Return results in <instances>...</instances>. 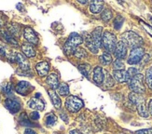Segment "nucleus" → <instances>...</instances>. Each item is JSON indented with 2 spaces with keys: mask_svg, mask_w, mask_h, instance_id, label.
<instances>
[{
  "mask_svg": "<svg viewBox=\"0 0 152 134\" xmlns=\"http://www.w3.org/2000/svg\"><path fill=\"white\" fill-rule=\"evenodd\" d=\"M121 41L127 47H130L132 50L140 48L143 45L142 37L133 31H128V32L123 33L121 36Z\"/></svg>",
  "mask_w": 152,
  "mask_h": 134,
  "instance_id": "obj_1",
  "label": "nucleus"
},
{
  "mask_svg": "<svg viewBox=\"0 0 152 134\" xmlns=\"http://www.w3.org/2000/svg\"><path fill=\"white\" fill-rule=\"evenodd\" d=\"M83 42V38L78 35L77 33H72L69 36L67 41L65 42L64 47V50L66 53L67 55L74 54L76 50L78 48L79 45H81Z\"/></svg>",
  "mask_w": 152,
  "mask_h": 134,
  "instance_id": "obj_2",
  "label": "nucleus"
},
{
  "mask_svg": "<svg viewBox=\"0 0 152 134\" xmlns=\"http://www.w3.org/2000/svg\"><path fill=\"white\" fill-rule=\"evenodd\" d=\"M129 83V88L130 90L134 92L138 93V94H142L145 92V85H144V76L142 74L138 73L134 77L130 79Z\"/></svg>",
  "mask_w": 152,
  "mask_h": 134,
  "instance_id": "obj_3",
  "label": "nucleus"
},
{
  "mask_svg": "<svg viewBox=\"0 0 152 134\" xmlns=\"http://www.w3.org/2000/svg\"><path fill=\"white\" fill-rule=\"evenodd\" d=\"M102 44L104 49L107 52H114L117 45V38L114 34H112L109 31H105L103 34L102 37Z\"/></svg>",
  "mask_w": 152,
  "mask_h": 134,
  "instance_id": "obj_4",
  "label": "nucleus"
},
{
  "mask_svg": "<svg viewBox=\"0 0 152 134\" xmlns=\"http://www.w3.org/2000/svg\"><path fill=\"white\" fill-rule=\"evenodd\" d=\"M65 107L71 113H77L83 107V102L77 96L71 95L65 100Z\"/></svg>",
  "mask_w": 152,
  "mask_h": 134,
  "instance_id": "obj_5",
  "label": "nucleus"
},
{
  "mask_svg": "<svg viewBox=\"0 0 152 134\" xmlns=\"http://www.w3.org/2000/svg\"><path fill=\"white\" fill-rule=\"evenodd\" d=\"M145 56V50L140 47V48H136V49H134L132 50L131 52H130V55H129V58H128V63L131 64V65H134V64H137L139 63L143 57Z\"/></svg>",
  "mask_w": 152,
  "mask_h": 134,
  "instance_id": "obj_6",
  "label": "nucleus"
},
{
  "mask_svg": "<svg viewBox=\"0 0 152 134\" xmlns=\"http://www.w3.org/2000/svg\"><path fill=\"white\" fill-rule=\"evenodd\" d=\"M5 106H6V108L12 114L18 113L22 107L21 102H20L18 99H16L15 97H11V98L7 99L5 100Z\"/></svg>",
  "mask_w": 152,
  "mask_h": 134,
  "instance_id": "obj_7",
  "label": "nucleus"
},
{
  "mask_svg": "<svg viewBox=\"0 0 152 134\" xmlns=\"http://www.w3.org/2000/svg\"><path fill=\"white\" fill-rule=\"evenodd\" d=\"M23 36H24V39L29 44L37 45L38 43V37L37 36L36 32L30 27H26L23 30Z\"/></svg>",
  "mask_w": 152,
  "mask_h": 134,
  "instance_id": "obj_8",
  "label": "nucleus"
},
{
  "mask_svg": "<svg viewBox=\"0 0 152 134\" xmlns=\"http://www.w3.org/2000/svg\"><path fill=\"white\" fill-rule=\"evenodd\" d=\"M33 90L32 85L27 81H20L16 86V92H18L21 95H27L29 92Z\"/></svg>",
  "mask_w": 152,
  "mask_h": 134,
  "instance_id": "obj_9",
  "label": "nucleus"
},
{
  "mask_svg": "<svg viewBox=\"0 0 152 134\" xmlns=\"http://www.w3.org/2000/svg\"><path fill=\"white\" fill-rule=\"evenodd\" d=\"M114 53H115V56L117 57V59H120V60L124 59L127 55V46L121 40V41H118L117 43Z\"/></svg>",
  "mask_w": 152,
  "mask_h": 134,
  "instance_id": "obj_10",
  "label": "nucleus"
},
{
  "mask_svg": "<svg viewBox=\"0 0 152 134\" xmlns=\"http://www.w3.org/2000/svg\"><path fill=\"white\" fill-rule=\"evenodd\" d=\"M28 107L31 109H34L37 111H43L45 108V103L41 99L37 98V97H33L30 99V100L27 103Z\"/></svg>",
  "mask_w": 152,
  "mask_h": 134,
  "instance_id": "obj_11",
  "label": "nucleus"
},
{
  "mask_svg": "<svg viewBox=\"0 0 152 134\" xmlns=\"http://www.w3.org/2000/svg\"><path fill=\"white\" fill-rule=\"evenodd\" d=\"M113 77L118 83H124L130 81V76L128 75V72L125 70H114Z\"/></svg>",
  "mask_w": 152,
  "mask_h": 134,
  "instance_id": "obj_12",
  "label": "nucleus"
},
{
  "mask_svg": "<svg viewBox=\"0 0 152 134\" xmlns=\"http://www.w3.org/2000/svg\"><path fill=\"white\" fill-rule=\"evenodd\" d=\"M136 108H137V112H138V115L142 117H149V113L148 110L147 108V105H146V100H145L143 97L138 100L136 103Z\"/></svg>",
  "mask_w": 152,
  "mask_h": 134,
  "instance_id": "obj_13",
  "label": "nucleus"
},
{
  "mask_svg": "<svg viewBox=\"0 0 152 134\" xmlns=\"http://www.w3.org/2000/svg\"><path fill=\"white\" fill-rule=\"evenodd\" d=\"M84 41H85V44H86V47L89 49V50L92 53H98V50H99V48L96 46L95 42L94 41V39L91 37V35L90 34H86L84 33Z\"/></svg>",
  "mask_w": 152,
  "mask_h": 134,
  "instance_id": "obj_14",
  "label": "nucleus"
},
{
  "mask_svg": "<svg viewBox=\"0 0 152 134\" xmlns=\"http://www.w3.org/2000/svg\"><path fill=\"white\" fill-rule=\"evenodd\" d=\"M92 79L97 84L100 85L104 82V71L103 70L102 67L97 66L94 70V74H92Z\"/></svg>",
  "mask_w": 152,
  "mask_h": 134,
  "instance_id": "obj_15",
  "label": "nucleus"
},
{
  "mask_svg": "<svg viewBox=\"0 0 152 134\" xmlns=\"http://www.w3.org/2000/svg\"><path fill=\"white\" fill-rule=\"evenodd\" d=\"M16 62L19 65V67L23 71H27L30 68V63L27 61V58H26L22 53H17L16 56Z\"/></svg>",
  "mask_w": 152,
  "mask_h": 134,
  "instance_id": "obj_16",
  "label": "nucleus"
},
{
  "mask_svg": "<svg viewBox=\"0 0 152 134\" xmlns=\"http://www.w3.org/2000/svg\"><path fill=\"white\" fill-rule=\"evenodd\" d=\"M36 70L38 74V76H48L49 71H50V63L48 62H41L38 63L36 65Z\"/></svg>",
  "mask_w": 152,
  "mask_h": 134,
  "instance_id": "obj_17",
  "label": "nucleus"
},
{
  "mask_svg": "<svg viewBox=\"0 0 152 134\" xmlns=\"http://www.w3.org/2000/svg\"><path fill=\"white\" fill-rule=\"evenodd\" d=\"M46 82H47V84L50 86V88L53 90H57L59 85H60V83H59V77L54 73H52L48 76L47 79H46Z\"/></svg>",
  "mask_w": 152,
  "mask_h": 134,
  "instance_id": "obj_18",
  "label": "nucleus"
},
{
  "mask_svg": "<svg viewBox=\"0 0 152 134\" xmlns=\"http://www.w3.org/2000/svg\"><path fill=\"white\" fill-rule=\"evenodd\" d=\"M102 31H103V27L98 26V27H96L94 30V32L91 33V37L98 48H100L102 46Z\"/></svg>",
  "mask_w": 152,
  "mask_h": 134,
  "instance_id": "obj_19",
  "label": "nucleus"
},
{
  "mask_svg": "<svg viewBox=\"0 0 152 134\" xmlns=\"http://www.w3.org/2000/svg\"><path fill=\"white\" fill-rule=\"evenodd\" d=\"M22 50L24 53V56L27 58H33L36 56V50L32 44L24 43L22 46Z\"/></svg>",
  "mask_w": 152,
  "mask_h": 134,
  "instance_id": "obj_20",
  "label": "nucleus"
},
{
  "mask_svg": "<svg viewBox=\"0 0 152 134\" xmlns=\"http://www.w3.org/2000/svg\"><path fill=\"white\" fill-rule=\"evenodd\" d=\"M103 7H104V2L100 1V0H94V1H91L90 2V10L91 13H100L103 10Z\"/></svg>",
  "mask_w": 152,
  "mask_h": 134,
  "instance_id": "obj_21",
  "label": "nucleus"
},
{
  "mask_svg": "<svg viewBox=\"0 0 152 134\" xmlns=\"http://www.w3.org/2000/svg\"><path fill=\"white\" fill-rule=\"evenodd\" d=\"M0 36H1V38L4 40L5 42L9 43V44H10L12 46H15V47L18 46V42L15 40V38H13L12 35H10L9 32L0 31Z\"/></svg>",
  "mask_w": 152,
  "mask_h": 134,
  "instance_id": "obj_22",
  "label": "nucleus"
},
{
  "mask_svg": "<svg viewBox=\"0 0 152 134\" xmlns=\"http://www.w3.org/2000/svg\"><path fill=\"white\" fill-rule=\"evenodd\" d=\"M48 93H49L50 98L51 100L52 104H53L56 108H60L62 105V102H61V99L59 98L57 92L53 90H48Z\"/></svg>",
  "mask_w": 152,
  "mask_h": 134,
  "instance_id": "obj_23",
  "label": "nucleus"
},
{
  "mask_svg": "<svg viewBox=\"0 0 152 134\" xmlns=\"http://www.w3.org/2000/svg\"><path fill=\"white\" fill-rule=\"evenodd\" d=\"M77 68H78V71L80 72L86 78H88V79L90 78V75L91 72V67L90 64H88V63L79 64Z\"/></svg>",
  "mask_w": 152,
  "mask_h": 134,
  "instance_id": "obj_24",
  "label": "nucleus"
},
{
  "mask_svg": "<svg viewBox=\"0 0 152 134\" xmlns=\"http://www.w3.org/2000/svg\"><path fill=\"white\" fill-rule=\"evenodd\" d=\"M57 122V117L53 113H50L49 115L46 116L45 117V124L47 127H52L54 126Z\"/></svg>",
  "mask_w": 152,
  "mask_h": 134,
  "instance_id": "obj_25",
  "label": "nucleus"
},
{
  "mask_svg": "<svg viewBox=\"0 0 152 134\" xmlns=\"http://www.w3.org/2000/svg\"><path fill=\"white\" fill-rule=\"evenodd\" d=\"M58 93L61 96H67L69 94V87L66 83H61L57 89Z\"/></svg>",
  "mask_w": 152,
  "mask_h": 134,
  "instance_id": "obj_26",
  "label": "nucleus"
},
{
  "mask_svg": "<svg viewBox=\"0 0 152 134\" xmlns=\"http://www.w3.org/2000/svg\"><path fill=\"white\" fill-rule=\"evenodd\" d=\"M99 61H100V63L104 65H108L112 63V57L109 53L104 52L99 57Z\"/></svg>",
  "mask_w": 152,
  "mask_h": 134,
  "instance_id": "obj_27",
  "label": "nucleus"
},
{
  "mask_svg": "<svg viewBox=\"0 0 152 134\" xmlns=\"http://www.w3.org/2000/svg\"><path fill=\"white\" fill-rule=\"evenodd\" d=\"M104 84L107 85V88H112L114 85H115V81H114V79H113V76H110L109 74L107 72V71H104Z\"/></svg>",
  "mask_w": 152,
  "mask_h": 134,
  "instance_id": "obj_28",
  "label": "nucleus"
},
{
  "mask_svg": "<svg viewBox=\"0 0 152 134\" xmlns=\"http://www.w3.org/2000/svg\"><path fill=\"white\" fill-rule=\"evenodd\" d=\"M12 86L10 83H6L3 85L2 87V92L4 93V94H6L7 96H8V98H11L12 96Z\"/></svg>",
  "mask_w": 152,
  "mask_h": 134,
  "instance_id": "obj_29",
  "label": "nucleus"
},
{
  "mask_svg": "<svg viewBox=\"0 0 152 134\" xmlns=\"http://www.w3.org/2000/svg\"><path fill=\"white\" fill-rule=\"evenodd\" d=\"M112 16H113V13H112V10L109 9H104L102 11L101 14V18L103 21L104 22H108L110 19H112Z\"/></svg>",
  "mask_w": 152,
  "mask_h": 134,
  "instance_id": "obj_30",
  "label": "nucleus"
},
{
  "mask_svg": "<svg viewBox=\"0 0 152 134\" xmlns=\"http://www.w3.org/2000/svg\"><path fill=\"white\" fill-rule=\"evenodd\" d=\"M20 26L16 23H11L10 25V29H9V33L10 35L14 36H20Z\"/></svg>",
  "mask_w": 152,
  "mask_h": 134,
  "instance_id": "obj_31",
  "label": "nucleus"
},
{
  "mask_svg": "<svg viewBox=\"0 0 152 134\" xmlns=\"http://www.w3.org/2000/svg\"><path fill=\"white\" fill-rule=\"evenodd\" d=\"M146 84L150 90H152V66L146 72Z\"/></svg>",
  "mask_w": 152,
  "mask_h": 134,
  "instance_id": "obj_32",
  "label": "nucleus"
},
{
  "mask_svg": "<svg viewBox=\"0 0 152 134\" xmlns=\"http://www.w3.org/2000/svg\"><path fill=\"white\" fill-rule=\"evenodd\" d=\"M112 66H113V69L114 70H124V67L125 64L120 59H116L115 61L112 63Z\"/></svg>",
  "mask_w": 152,
  "mask_h": 134,
  "instance_id": "obj_33",
  "label": "nucleus"
},
{
  "mask_svg": "<svg viewBox=\"0 0 152 134\" xmlns=\"http://www.w3.org/2000/svg\"><path fill=\"white\" fill-rule=\"evenodd\" d=\"M123 22H124V19H123L122 16H121V15L117 16V18L115 19V21H114V28L117 29V30H120L121 28Z\"/></svg>",
  "mask_w": 152,
  "mask_h": 134,
  "instance_id": "obj_34",
  "label": "nucleus"
},
{
  "mask_svg": "<svg viewBox=\"0 0 152 134\" xmlns=\"http://www.w3.org/2000/svg\"><path fill=\"white\" fill-rule=\"evenodd\" d=\"M74 55L77 57V58H79V59H84L87 57V52H86L85 50L81 49V48H77L74 53Z\"/></svg>",
  "mask_w": 152,
  "mask_h": 134,
  "instance_id": "obj_35",
  "label": "nucleus"
},
{
  "mask_svg": "<svg viewBox=\"0 0 152 134\" xmlns=\"http://www.w3.org/2000/svg\"><path fill=\"white\" fill-rule=\"evenodd\" d=\"M127 72H128V75H129V76H130V79H131L132 77H134L135 75H137V74H138L137 69L134 68V67H131V68L128 69Z\"/></svg>",
  "mask_w": 152,
  "mask_h": 134,
  "instance_id": "obj_36",
  "label": "nucleus"
},
{
  "mask_svg": "<svg viewBox=\"0 0 152 134\" xmlns=\"http://www.w3.org/2000/svg\"><path fill=\"white\" fill-rule=\"evenodd\" d=\"M134 134H152V128L149 129H144V130H140L134 132Z\"/></svg>",
  "mask_w": 152,
  "mask_h": 134,
  "instance_id": "obj_37",
  "label": "nucleus"
},
{
  "mask_svg": "<svg viewBox=\"0 0 152 134\" xmlns=\"http://www.w3.org/2000/svg\"><path fill=\"white\" fill-rule=\"evenodd\" d=\"M141 24L144 26V28L146 29V30H147V32H148V33L149 34V35L152 36V27H151V26L148 25L146 23H144V22H141Z\"/></svg>",
  "mask_w": 152,
  "mask_h": 134,
  "instance_id": "obj_38",
  "label": "nucleus"
},
{
  "mask_svg": "<svg viewBox=\"0 0 152 134\" xmlns=\"http://www.w3.org/2000/svg\"><path fill=\"white\" fill-rule=\"evenodd\" d=\"M39 117H39V114L37 111H34V112H32L30 114V118H31V120H38Z\"/></svg>",
  "mask_w": 152,
  "mask_h": 134,
  "instance_id": "obj_39",
  "label": "nucleus"
},
{
  "mask_svg": "<svg viewBox=\"0 0 152 134\" xmlns=\"http://www.w3.org/2000/svg\"><path fill=\"white\" fill-rule=\"evenodd\" d=\"M23 134H37L34 130H32V129H25Z\"/></svg>",
  "mask_w": 152,
  "mask_h": 134,
  "instance_id": "obj_40",
  "label": "nucleus"
},
{
  "mask_svg": "<svg viewBox=\"0 0 152 134\" xmlns=\"http://www.w3.org/2000/svg\"><path fill=\"white\" fill-rule=\"evenodd\" d=\"M148 113L152 116V99L149 100V103H148Z\"/></svg>",
  "mask_w": 152,
  "mask_h": 134,
  "instance_id": "obj_41",
  "label": "nucleus"
},
{
  "mask_svg": "<svg viewBox=\"0 0 152 134\" xmlns=\"http://www.w3.org/2000/svg\"><path fill=\"white\" fill-rule=\"evenodd\" d=\"M69 134H82L81 132H79L77 130H72L69 131Z\"/></svg>",
  "mask_w": 152,
  "mask_h": 134,
  "instance_id": "obj_42",
  "label": "nucleus"
},
{
  "mask_svg": "<svg viewBox=\"0 0 152 134\" xmlns=\"http://www.w3.org/2000/svg\"><path fill=\"white\" fill-rule=\"evenodd\" d=\"M78 2L81 3V4H86V3H87V1H86V0H78Z\"/></svg>",
  "mask_w": 152,
  "mask_h": 134,
  "instance_id": "obj_43",
  "label": "nucleus"
},
{
  "mask_svg": "<svg viewBox=\"0 0 152 134\" xmlns=\"http://www.w3.org/2000/svg\"><path fill=\"white\" fill-rule=\"evenodd\" d=\"M0 25H1V23H0Z\"/></svg>",
  "mask_w": 152,
  "mask_h": 134,
  "instance_id": "obj_44",
  "label": "nucleus"
}]
</instances>
